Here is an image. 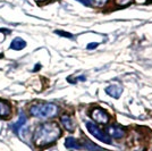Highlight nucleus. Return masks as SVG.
Instances as JSON below:
<instances>
[{"instance_id":"1","label":"nucleus","mask_w":152,"mask_h":151,"mask_svg":"<svg viewBox=\"0 0 152 151\" xmlns=\"http://www.w3.org/2000/svg\"><path fill=\"white\" fill-rule=\"evenodd\" d=\"M61 135V130L56 123H43L39 125L33 134V141L38 147H45L56 142Z\"/></svg>"},{"instance_id":"2","label":"nucleus","mask_w":152,"mask_h":151,"mask_svg":"<svg viewBox=\"0 0 152 151\" xmlns=\"http://www.w3.org/2000/svg\"><path fill=\"white\" fill-rule=\"evenodd\" d=\"M30 115L39 118V119H50L58 115L59 108L55 103H49V102H41V103H35L30 107Z\"/></svg>"},{"instance_id":"3","label":"nucleus","mask_w":152,"mask_h":151,"mask_svg":"<svg viewBox=\"0 0 152 151\" xmlns=\"http://www.w3.org/2000/svg\"><path fill=\"white\" fill-rule=\"evenodd\" d=\"M86 128L94 138H96L98 140H100L102 142L107 143V144H110L111 143V138L108 135L106 132H103L101 128H99V126H96L94 123L92 122H86Z\"/></svg>"},{"instance_id":"4","label":"nucleus","mask_w":152,"mask_h":151,"mask_svg":"<svg viewBox=\"0 0 152 151\" xmlns=\"http://www.w3.org/2000/svg\"><path fill=\"white\" fill-rule=\"evenodd\" d=\"M91 118L96 123H99V124L106 125L110 120V116L106 110H103L101 108H94L91 111Z\"/></svg>"},{"instance_id":"5","label":"nucleus","mask_w":152,"mask_h":151,"mask_svg":"<svg viewBox=\"0 0 152 151\" xmlns=\"http://www.w3.org/2000/svg\"><path fill=\"white\" fill-rule=\"evenodd\" d=\"M107 134L110 138L114 139H121L125 135V130L118 125H110L107 128Z\"/></svg>"},{"instance_id":"6","label":"nucleus","mask_w":152,"mask_h":151,"mask_svg":"<svg viewBox=\"0 0 152 151\" xmlns=\"http://www.w3.org/2000/svg\"><path fill=\"white\" fill-rule=\"evenodd\" d=\"M60 123L63 124V126L68 131V132H73L75 130V122L73 120V118L68 116V115H63L60 117Z\"/></svg>"},{"instance_id":"7","label":"nucleus","mask_w":152,"mask_h":151,"mask_svg":"<svg viewBox=\"0 0 152 151\" xmlns=\"http://www.w3.org/2000/svg\"><path fill=\"white\" fill-rule=\"evenodd\" d=\"M106 93L115 99H118L123 93V89L117 84H113V85H109L108 88H106Z\"/></svg>"},{"instance_id":"8","label":"nucleus","mask_w":152,"mask_h":151,"mask_svg":"<svg viewBox=\"0 0 152 151\" xmlns=\"http://www.w3.org/2000/svg\"><path fill=\"white\" fill-rule=\"evenodd\" d=\"M65 145H66V148H68V149H82V145H81V142L78 141V140H76L75 138H67L66 139V141H65Z\"/></svg>"},{"instance_id":"9","label":"nucleus","mask_w":152,"mask_h":151,"mask_svg":"<svg viewBox=\"0 0 152 151\" xmlns=\"http://www.w3.org/2000/svg\"><path fill=\"white\" fill-rule=\"evenodd\" d=\"M81 145H82V148H84V149H86V150L89 151H103L99 145L94 144L93 142H91L88 139H84L83 142H81Z\"/></svg>"},{"instance_id":"10","label":"nucleus","mask_w":152,"mask_h":151,"mask_svg":"<svg viewBox=\"0 0 152 151\" xmlns=\"http://www.w3.org/2000/svg\"><path fill=\"white\" fill-rule=\"evenodd\" d=\"M77 1L82 2L83 5H85V6H88V7L94 6V7L100 8V7L106 5V2H107L108 0H77Z\"/></svg>"},{"instance_id":"11","label":"nucleus","mask_w":152,"mask_h":151,"mask_svg":"<svg viewBox=\"0 0 152 151\" xmlns=\"http://www.w3.org/2000/svg\"><path fill=\"white\" fill-rule=\"evenodd\" d=\"M25 47H26V42L22 38H15L12 41V44H10V48L14 49V50H22Z\"/></svg>"},{"instance_id":"12","label":"nucleus","mask_w":152,"mask_h":151,"mask_svg":"<svg viewBox=\"0 0 152 151\" xmlns=\"http://www.w3.org/2000/svg\"><path fill=\"white\" fill-rule=\"evenodd\" d=\"M9 115H10V106L6 101L0 100V117L6 118Z\"/></svg>"},{"instance_id":"13","label":"nucleus","mask_w":152,"mask_h":151,"mask_svg":"<svg viewBox=\"0 0 152 151\" xmlns=\"http://www.w3.org/2000/svg\"><path fill=\"white\" fill-rule=\"evenodd\" d=\"M26 120H27V118H26V116L24 115V113H20V115H19V117H18V120L12 126V128L17 133L19 130H20V127H23V126L26 124Z\"/></svg>"},{"instance_id":"14","label":"nucleus","mask_w":152,"mask_h":151,"mask_svg":"<svg viewBox=\"0 0 152 151\" xmlns=\"http://www.w3.org/2000/svg\"><path fill=\"white\" fill-rule=\"evenodd\" d=\"M133 0H115V4L119 7H124V6H128Z\"/></svg>"},{"instance_id":"15","label":"nucleus","mask_w":152,"mask_h":151,"mask_svg":"<svg viewBox=\"0 0 152 151\" xmlns=\"http://www.w3.org/2000/svg\"><path fill=\"white\" fill-rule=\"evenodd\" d=\"M56 34H59L60 37H64V38H68V39H73V35L68 33V32H64V31H56L55 32Z\"/></svg>"},{"instance_id":"16","label":"nucleus","mask_w":152,"mask_h":151,"mask_svg":"<svg viewBox=\"0 0 152 151\" xmlns=\"http://www.w3.org/2000/svg\"><path fill=\"white\" fill-rule=\"evenodd\" d=\"M98 42H92V43H90L89 45H88V49L89 50H91V49H94V48H96L98 47Z\"/></svg>"},{"instance_id":"17","label":"nucleus","mask_w":152,"mask_h":151,"mask_svg":"<svg viewBox=\"0 0 152 151\" xmlns=\"http://www.w3.org/2000/svg\"><path fill=\"white\" fill-rule=\"evenodd\" d=\"M137 4H148V2H152V0H135Z\"/></svg>"},{"instance_id":"18","label":"nucleus","mask_w":152,"mask_h":151,"mask_svg":"<svg viewBox=\"0 0 152 151\" xmlns=\"http://www.w3.org/2000/svg\"><path fill=\"white\" fill-rule=\"evenodd\" d=\"M35 1H38V2H41V1H45V0H35Z\"/></svg>"}]
</instances>
